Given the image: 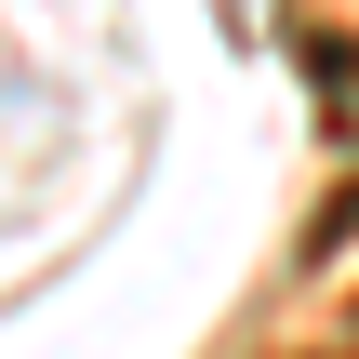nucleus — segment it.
Wrapping results in <instances>:
<instances>
[{"instance_id": "nucleus-1", "label": "nucleus", "mask_w": 359, "mask_h": 359, "mask_svg": "<svg viewBox=\"0 0 359 359\" xmlns=\"http://www.w3.org/2000/svg\"><path fill=\"white\" fill-rule=\"evenodd\" d=\"M346 333H359V320H346Z\"/></svg>"}]
</instances>
